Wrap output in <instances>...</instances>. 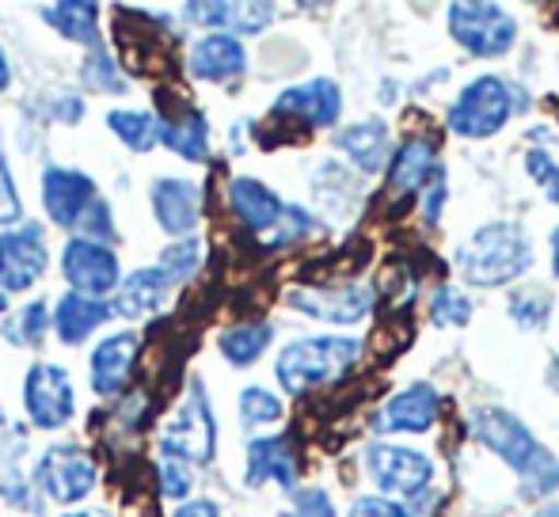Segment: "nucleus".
Here are the masks:
<instances>
[{
  "label": "nucleus",
  "instance_id": "4c0bfd02",
  "mask_svg": "<svg viewBox=\"0 0 559 517\" xmlns=\"http://www.w3.org/2000/svg\"><path fill=\"white\" fill-rule=\"evenodd\" d=\"M525 168H530V176L537 179L540 187L548 191V199L559 206V164L552 160V156L545 153V148H533L530 156H525Z\"/></svg>",
  "mask_w": 559,
  "mask_h": 517
},
{
  "label": "nucleus",
  "instance_id": "79ce46f5",
  "mask_svg": "<svg viewBox=\"0 0 559 517\" xmlns=\"http://www.w3.org/2000/svg\"><path fill=\"white\" fill-rule=\"evenodd\" d=\"M442 202H445V171L438 168L435 176H430V191H427V221H438Z\"/></svg>",
  "mask_w": 559,
  "mask_h": 517
},
{
  "label": "nucleus",
  "instance_id": "5701e85b",
  "mask_svg": "<svg viewBox=\"0 0 559 517\" xmlns=\"http://www.w3.org/2000/svg\"><path fill=\"white\" fill-rule=\"evenodd\" d=\"M259 483H278V488L294 491L297 457L286 437H255L248 445V488H259Z\"/></svg>",
  "mask_w": 559,
  "mask_h": 517
},
{
  "label": "nucleus",
  "instance_id": "37998d69",
  "mask_svg": "<svg viewBox=\"0 0 559 517\" xmlns=\"http://www.w3.org/2000/svg\"><path fill=\"white\" fill-rule=\"evenodd\" d=\"M176 517H222V510H217L214 503H206V498H199V503H187V506H179Z\"/></svg>",
  "mask_w": 559,
  "mask_h": 517
},
{
  "label": "nucleus",
  "instance_id": "e433bc0d",
  "mask_svg": "<svg viewBox=\"0 0 559 517\" xmlns=\"http://www.w3.org/2000/svg\"><path fill=\"white\" fill-rule=\"evenodd\" d=\"M156 480H160V495L164 498H187V491H191L194 476H191V465L164 457L160 468H156Z\"/></svg>",
  "mask_w": 559,
  "mask_h": 517
},
{
  "label": "nucleus",
  "instance_id": "473e14b6",
  "mask_svg": "<svg viewBox=\"0 0 559 517\" xmlns=\"http://www.w3.org/2000/svg\"><path fill=\"white\" fill-rule=\"evenodd\" d=\"M46 332H50V312H46L43 301L27 304V309H23L20 316L4 327L8 339L20 342V347H38V342L46 339Z\"/></svg>",
  "mask_w": 559,
  "mask_h": 517
},
{
  "label": "nucleus",
  "instance_id": "de8ad7c7",
  "mask_svg": "<svg viewBox=\"0 0 559 517\" xmlns=\"http://www.w3.org/2000/svg\"><path fill=\"white\" fill-rule=\"evenodd\" d=\"M4 309H8V293L0 289V316H4Z\"/></svg>",
  "mask_w": 559,
  "mask_h": 517
},
{
  "label": "nucleus",
  "instance_id": "a878e982",
  "mask_svg": "<svg viewBox=\"0 0 559 517\" xmlns=\"http://www.w3.org/2000/svg\"><path fill=\"white\" fill-rule=\"evenodd\" d=\"M438 145L430 137H412L400 145V153L389 164L392 187H404V191H419L430 176L438 171Z\"/></svg>",
  "mask_w": 559,
  "mask_h": 517
},
{
  "label": "nucleus",
  "instance_id": "ddd939ff",
  "mask_svg": "<svg viewBox=\"0 0 559 517\" xmlns=\"http://www.w3.org/2000/svg\"><path fill=\"white\" fill-rule=\"evenodd\" d=\"M442 411V396L435 385H412L400 396H392L381 411L373 414L377 434H423L438 422Z\"/></svg>",
  "mask_w": 559,
  "mask_h": 517
},
{
  "label": "nucleus",
  "instance_id": "49530a36",
  "mask_svg": "<svg viewBox=\"0 0 559 517\" xmlns=\"http://www.w3.org/2000/svg\"><path fill=\"white\" fill-rule=\"evenodd\" d=\"M537 517H559V503H548L545 510H540Z\"/></svg>",
  "mask_w": 559,
  "mask_h": 517
},
{
  "label": "nucleus",
  "instance_id": "f704fd0d",
  "mask_svg": "<svg viewBox=\"0 0 559 517\" xmlns=\"http://www.w3.org/2000/svg\"><path fill=\"white\" fill-rule=\"evenodd\" d=\"M430 320L435 324H449V327H464L472 320V301L461 293V289L453 286H442L435 293V301H430Z\"/></svg>",
  "mask_w": 559,
  "mask_h": 517
},
{
  "label": "nucleus",
  "instance_id": "f03ea898",
  "mask_svg": "<svg viewBox=\"0 0 559 517\" xmlns=\"http://www.w3.org/2000/svg\"><path fill=\"white\" fill-rule=\"evenodd\" d=\"M456 266L472 286H507L533 266V248L514 225H484L456 252Z\"/></svg>",
  "mask_w": 559,
  "mask_h": 517
},
{
  "label": "nucleus",
  "instance_id": "f257e3e1",
  "mask_svg": "<svg viewBox=\"0 0 559 517\" xmlns=\"http://www.w3.org/2000/svg\"><path fill=\"white\" fill-rule=\"evenodd\" d=\"M472 434L495 457L507 460L533 495H548V491L559 488V460L530 434V426L518 414L499 411V407H479V411H472Z\"/></svg>",
  "mask_w": 559,
  "mask_h": 517
},
{
  "label": "nucleus",
  "instance_id": "72a5a7b5",
  "mask_svg": "<svg viewBox=\"0 0 559 517\" xmlns=\"http://www.w3.org/2000/svg\"><path fill=\"white\" fill-rule=\"evenodd\" d=\"M240 419H243V426H271V422L282 419V399L266 388H243Z\"/></svg>",
  "mask_w": 559,
  "mask_h": 517
},
{
  "label": "nucleus",
  "instance_id": "20e7f679",
  "mask_svg": "<svg viewBox=\"0 0 559 517\" xmlns=\"http://www.w3.org/2000/svg\"><path fill=\"white\" fill-rule=\"evenodd\" d=\"M214 442H217V422L214 411H210V399L202 385H191L187 399L160 426V457L183 460V465H206L214 457Z\"/></svg>",
  "mask_w": 559,
  "mask_h": 517
},
{
  "label": "nucleus",
  "instance_id": "c756f323",
  "mask_svg": "<svg viewBox=\"0 0 559 517\" xmlns=\"http://www.w3.org/2000/svg\"><path fill=\"white\" fill-rule=\"evenodd\" d=\"M510 316H514L518 327H525V332H533V327H545L548 316H552V293L548 289H518V293H510L507 301Z\"/></svg>",
  "mask_w": 559,
  "mask_h": 517
},
{
  "label": "nucleus",
  "instance_id": "7c9ffc66",
  "mask_svg": "<svg viewBox=\"0 0 559 517\" xmlns=\"http://www.w3.org/2000/svg\"><path fill=\"white\" fill-rule=\"evenodd\" d=\"M107 127H111L133 153H148L156 145V119L148 111H111L107 115Z\"/></svg>",
  "mask_w": 559,
  "mask_h": 517
},
{
  "label": "nucleus",
  "instance_id": "4468645a",
  "mask_svg": "<svg viewBox=\"0 0 559 517\" xmlns=\"http://www.w3.org/2000/svg\"><path fill=\"white\" fill-rule=\"evenodd\" d=\"M289 304L297 312H309L324 324H358L373 309V289L369 286H343V289H294Z\"/></svg>",
  "mask_w": 559,
  "mask_h": 517
},
{
  "label": "nucleus",
  "instance_id": "a18cd8bd",
  "mask_svg": "<svg viewBox=\"0 0 559 517\" xmlns=\"http://www.w3.org/2000/svg\"><path fill=\"white\" fill-rule=\"evenodd\" d=\"M552 263H556L552 270H556V278H559V229L552 232Z\"/></svg>",
  "mask_w": 559,
  "mask_h": 517
},
{
  "label": "nucleus",
  "instance_id": "f8f14e48",
  "mask_svg": "<svg viewBox=\"0 0 559 517\" xmlns=\"http://www.w3.org/2000/svg\"><path fill=\"white\" fill-rule=\"evenodd\" d=\"M99 199L96 191V179L84 176V171H73V168H46L43 176V206L50 214V221L58 229H69L76 232L81 217L88 214V206Z\"/></svg>",
  "mask_w": 559,
  "mask_h": 517
},
{
  "label": "nucleus",
  "instance_id": "9b49d317",
  "mask_svg": "<svg viewBox=\"0 0 559 517\" xmlns=\"http://www.w3.org/2000/svg\"><path fill=\"white\" fill-rule=\"evenodd\" d=\"M46 274L43 225H23L15 232H0V286L8 293H23Z\"/></svg>",
  "mask_w": 559,
  "mask_h": 517
},
{
  "label": "nucleus",
  "instance_id": "ea45409f",
  "mask_svg": "<svg viewBox=\"0 0 559 517\" xmlns=\"http://www.w3.org/2000/svg\"><path fill=\"white\" fill-rule=\"evenodd\" d=\"M23 206H20V191L12 183V171H8L4 156H0V225H12L20 221Z\"/></svg>",
  "mask_w": 559,
  "mask_h": 517
},
{
  "label": "nucleus",
  "instance_id": "58836bf2",
  "mask_svg": "<svg viewBox=\"0 0 559 517\" xmlns=\"http://www.w3.org/2000/svg\"><path fill=\"white\" fill-rule=\"evenodd\" d=\"M282 517H335V510H332V498H328L324 491L309 488V491H297L289 510H282Z\"/></svg>",
  "mask_w": 559,
  "mask_h": 517
},
{
  "label": "nucleus",
  "instance_id": "7ed1b4c3",
  "mask_svg": "<svg viewBox=\"0 0 559 517\" xmlns=\"http://www.w3.org/2000/svg\"><path fill=\"white\" fill-rule=\"evenodd\" d=\"M358 342L354 339H338V335H317V339H297L289 342L278 354V373L282 388L301 396L309 388L320 385H335L338 377H346L354 362H358Z\"/></svg>",
  "mask_w": 559,
  "mask_h": 517
},
{
  "label": "nucleus",
  "instance_id": "bb28decb",
  "mask_svg": "<svg viewBox=\"0 0 559 517\" xmlns=\"http://www.w3.org/2000/svg\"><path fill=\"white\" fill-rule=\"evenodd\" d=\"M43 20L53 31L69 38V43H81L88 50H99V8L81 4V0H66V4H46Z\"/></svg>",
  "mask_w": 559,
  "mask_h": 517
},
{
  "label": "nucleus",
  "instance_id": "dca6fc26",
  "mask_svg": "<svg viewBox=\"0 0 559 517\" xmlns=\"http://www.w3.org/2000/svg\"><path fill=\"white\" fill-rule=\"evenodd\" d=\"M338 111H343V92H338L335 81L320 76V81L297 84V88H286L274 104V115L282 119H301L309 127H335Z\"/></svg>",
  "mask_w": 559,
  "mask_h": 517
},
{
  "label": "nucleus",
  "instance_id": "6ab92c4d",
  "mask_svg": "<svg viewBox=\"0 0 559 517\" xmlns=\"http://www.w3.org/2000/svg\"><path fill=\"white\" fill-rule=\"evenodd\" d=\"M194 81H228V76H240L248 69V50L240 46L236 35H206L191 46V58H187Z\"/></svg>",
  "mask_w": 559,
  "mask_h": 517
},
{
  "label": "nucleus",
  "instance_id": "f3484780",
  "mask_svg": "<svg viewBox=\"0 0 559 517\" xmlns=\"http://www.w3.org/2000/svg\"><path fill=\"white\" fill-rule=\"evenodd\" d=\"M153 214L168 237L183 240L202 217V194L187 179H156L153 183Z\"/></svg>",
  "mask_w": 559,
  "mask_h": 517
},
{
  "label": "nucleus",
  "instance_id": "8fccbe9b",
  "mask_svg": "<svg viewBox=\"0 0 559 517\" xmlns=\"http://www.w3.org/2000/svg\"><path fill=\"white\" fill-rule=\"evenodd\" d=\"M556 377H559V358H556Z\"/></svg>",
  "mask_w": 559,
  "mask_h": 517
},
{
  "label": "nucleus",
  "instance_id": "1a4fd4ad",
  "mask_svg": "<svg viewBox=\"0 0 559 517\" xmlns=\"http://www.w3.org/2000/svg\"><path fill=\"white\" fill-rule=\"evenodd\" d=\"M366 465L384 495H423L430 488V476H435V465H430L427 453L404 449V445H384V442L369 445Z\"/></svg>",
  "mask_w": 559,
  "mask_h": 517
},
{
  "label": "nucleus",
  "instance_id": "aec40b11",
  "mask_svg": "<svg viewBox=\"0 0 559 517\" xmlns=\"http://www.w3.org/2000/svg\"><path fill=\"white\" fill-rule=\"evenodd\" d=\"M156 141L171 148L176 156L191 164H202L210 153V127L206 115L194 111V107H176V111H160L156 115Z\"/></svg>",
  "mask_w": 559,
  "mask_h": 517
},
{
  "label": "nucleus",
  "instance_id": "0eeeda50",
  "mask_svg": "<svg viewBox=\"0 0 559 517\" xmlns=\"http://www.w3.org/2000/svg\"><path fill=\"white\" fill-rule=\"evenodd\" d=\"M35 480L53 503H81L96 491L99 468L96 457L81 445H50V449L38 457Z\"/></svg>",
  "mask_w": 559,
  "mask_h": 517
},
{
  "label": "nucleus",
  "instance_id": "a19ab883",
  "mask_svg": "<svg viewBox=\"0 0 559 517\" xmlns=\"http://www.w3.org/2000/svg\"><path fill=\"white\" fill-rule=\"evenodd\" d=\"M350 517H412L404 506L389 503V498H358L350 506Z\"/></svg>",
  "mask_w": 559,
  "mask_h": 517
},
{
  "label": "nucleus",
  "instance_id": "412c9836",
  "mask_svg": "<svg viewBox=\"0 0 559 517\" xmlns=\"http://www.w3.org/2000/svg\"><path fill=\"white\" fill-rule=\"evenodd\" d=\"M138 347L141 339L133 332L111 335L104 339L96 350H92V392L96 396H115V392L126 388L133 373V362H138Z\"/></svg>",
  "mask_w": 559,
  "mask_h": 517
},
{
  "label": "nucleus",
  "instance_id": "b1692460",
  "mask_svg": "<svg viewBox=\"0 0 559 517\" xmlns=\"http://www.w3.org/2000/svg\"><path fill=\"white\" fill-rule=\"evenodd\" d=\"M115 312L107 301H96V297H81V293H66L58 301V312H53V332H58L61 342H69V347H76V342H84L92 332H96L99 324H107Z\"/></svg>",
  "mask_w": 559,
  "mask_h": 517
},
{
  "label": "nucleus",
  "instance_id": "2eb2a0df",
  "mask_svg": "<svg viewBox=\"0 0 559 517\" xmlns=\"http://www.w3.org/2000/svg\"><path fill=\"white\" fill-rule=\"evenodd\" d=\"M23 460H27V430L8 414H0V498H8L20 510H38Z\"/></svg>",
  "mask_w": 559,
  "mask_h": 517
},
{
  "label": "nucleus",
  "instance_id": "6e6552de",
  "mask_svg": "<svg viewBox=\"0 0 559 517\" xmlns=\"http://www.w3.org/2000/svg\"><path fill=\"white\" fill-rule=\"evenodd\" d=\"M61 274H66V281L73 286V293L96 297V301H104L118 286V278H122L111 248L96 244V240H84V237H73L61 248Z\"/></svg>",
  "mask_w": 559,
  "mask_h": 517
},
{
  "label": "nucleus",
  "instance_id": "09e8293b",
  "mask_svg": "<svg viewBox=\"0 0 559 517\" xmlns=\"http://www.w3.org/2000/svg\"><path fill=\"white\" fill-rule=\"evenodd\" d=\"M66 517H92V514H66Z\"/></svg>",
  "mask_w": 559,
  "mask_h": 517
},
{
  "label": "nucleus",
  "instance_id": "4be33fe9",
  "mask_svg": "<svg viewBox=\"0 0 559 517\" xmlns=\"http://www.w3.org/2000/svg\"><path fill=\"white\" fill-rule=\"evenodd\" d=\"M228 202H233L236 217H240L251 232H274L289 209L271 187H263L259 179H248V176H236L233 183H228Z\"/></svg>",
  "mask_w": 559,
  "mask_h": 517
},
{
  "label": "nucleus",
  "instance_id": "cd10ccee",
  "mask_svg": "<svg viewBox=\"0 0 559 517\" xmlns=\"http://www.w3.org/2000/svg\"><path fill=\"white\" fill-rule=\"evenodd\" d=\"M338 148H343L361 171H381L384 153H389V130H384V122H377V119L358 122V127L338 133Z\"/></svg>",
  "mask_w": 559,
  "mask_h": 517
},
{
  "label": "nucleus",
  "instance_id": "2f4dec72",
  "mask_svg": "<svg viewBox=\"0 0 559 517\" xmlns=\"http://www.w3.org/2000/svg\"><path fill=\"white\" fill-rule=\"evenodd\" d=\"M202 263V240L199 237H183L176 248H168V252L160 255V263H156V270L164 274V278L176 286V281H187L194 270H199Z\"/></svg>",
  "mask_w": 559,
  "mask_h": 517
},
{
  "label": "nucleus",
  "instance_id": "423d86ee",
  "mask_svg": "<svg viewBox=\"0 0 559 517\" xmlns=\"http://www.w3.org/2000/svg\"><path fill=\"white\" fill-rule=\"evenodd\" d=\"M514 115V96L510 84L502 76H479L468 88L456 96V104L449 107V130L461 137H491L507 127V119Z\"/></svg>",
  "mask_w": 559,
  "mask_h": 517
},
{
  "label": "nucleus",
  "instance_id": "c9c22d12",
  "mask_svg": "<svg viewBox=\"0 0 559 517\" xmlns=\"http://www.w3.org/2000/svg\"><path fill=\"white\" fill-rule=\"evenodd\" d=\"M81 81L88 84V88H96V92H122L126 88V81L118 76L115 61L107 58L104 50H88L84 69H81Z\"/></svg>",
  "mask_w": 559,
  "mask_h": 517
},
{
  "label": "nucleus",
  "instance_id": "9d476101",
  "mask_svg": "<svg viewBox=\"0 0 559 517\" xmlns=\"http://www.w3.org/2000/svg\"><path fill=\"white\" fill-rule=\"evenodd\" d=\"M23 404L38 430H58L73 419V381L58 365H31L27 385H23Z\"/></svg>",
  "mask_w": 559,
  "mask_h": 517
},
{
  "label": "nucleus",
  "instance_id": "c85d7f7f",
  "mask_svg": "<svg viewBox=\"0 0 559 517\" xmlns=\"http://www.w3.org/2000/svg\"><path fill=\"white\" fill-rule=\"evenodd\" d=\"M274 339V327L271 324H240V327H228L222 335V354L233 365H251Z\"/></svg>",
  "mask_w": 559,
  "mask_h": 517
},
{
  "label": "nucleus",
  "instance_id": "39448f33",
  "mask_svg": "<svg viewBox=\"0 0 559 517\" xmlns=\"http://www.w3.org/2000/svg\"><path fill=\"white\" fill-rule=\"evenodd\" d=\"M449 35L464 46L468 53L479 58H499L514 46L518 23L510 12H502L499 4L487 0H456L449 4Z\"/></svg>",
  "mask_w": 559,
  "mask_h": 517
},
{
  "label": "nucleus",
  "instance_id": "393cba45",
  "mask_svg": "<svg viewBox=\"0 0 559 517\" xmlns=\"http://www.w3.org/2000/svg\"><path fill=\"white\" fill-rule=\"evenodd\" d=\"M168 289L171 281L164 278L156 266H148V270H133L130 278L122 281V289H118L111 312L126 320H138V316H148V312H156L164 301H168Z\"/></svg>",
  "mask_w": 559,
  "mask_h": 517
},
{
  "label": "nucleus",
  "instance_id": "c03bdc74",
  "mask_svg": "<svg viewBox=\"0 0 559 517\" xmlns=\"http://www.w3.org/2000/svg\"><path fill=\"white\" fill-rule=\"evenodd\" d=\"M8 81H12V69H8V58H4V50H0V92L8 88Z\"/></svg>",
  "mask_w": 559,
  "mask_h": 517
},
{
  "label": "nucleus",
  "instance_id": "a211bd4d",
  "mask_svg": "<svg viewBox=\"0 0 559 517\" xmlns=\"http://www.w3.org/2000/svg\"><path fill=\"white\" fill-rule=\"evenodd\" d=\"M183 15L191 23H202V27H228V31H236V35H259L263 27H271L274 4H259V0H236V4H228V0H217V4H210V0H191V4L183 8Z\"/></svg>",
  "mask_w": 559,
  "mask_h": 517
}]
</instances>
